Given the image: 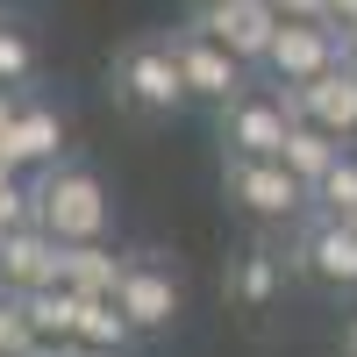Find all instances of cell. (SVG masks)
<instances>
[{"label": "cell", "instance_id": "obj_6", "mask_svg": "<svg viewBox=\"0 0 357 357\" xmlns=\"http://www.w3.org/2000/svg\"><path fill=\"white\" fill-rule=\"evenodd\" d=\"M193 29H207L222 50H236L243 65L264 72V57H272L286 15L272 8V0H207V8H193Z\"/></svg>", "mask_w": 357, "mask_h": 357}, {"label": "cell", "instance_id": "obj_14", "mask_svg": "<svg viewBox=\"0 0 357 357\" xmlns=\"http://www.w3.org/2000/svg\"><path fill=\"white\" fill-rule=\"evenodd\" d=\"M343 158H350V143H343V136H329V129H314V122H293L286 151H279V165H286L293 178H301L307 193H314L321 178H329V172L343 165Z\"/></svg>", "mask_w": 357, "mask_h": 357}, {"label": "cell", "instance_id": "obj_18", "mask_svg": "<svg viewBox=\"0 0 357 357\" xmlns=\"http://www.w3.org/2000/svg\"><path fill=\"white\" fill-rule=\"evenodd\" d=\"M36 79V36H29L22 22H0V86H22Z\"/></svg>", "mask_w": 357, "mask_h": 357}, {"label": "cell", "instance_id": "obj_5", "mask_svg": "<svg viewBox=\"0 0 357 357\" xmlns=\"http://www.w3.org/2000/svg\"><path fill=\"white\" fill-rule=\"evenodd\" d=\"M215 114H222V158H279L286 136H293V114L272 86H243Z\"/></svg>", "mask_w": 357, "mask_h": 357}, {"label": "cell", "instance_id": "obj_26", "mask_svg": "<svg viewBox=\"0 0 357 357\" xmlns=\"http://www.w3.org/2000/svg\"><path fill=\"white\" fill-rule=\"evenodd\" d=\"M343 357H357V314H350V329H343Z\"/></svg>", "mask_w": 357, "mask_h": 357}, {"label": "cell", "instance_id": "obj_11", "mask_svg": "<svg viewBox=\"0 0 357 357\" xmlns=\"http://www.w3.org/2000/svg\"><path fill=\"white\" fill-rule=\"evenodd\" d=\"M272 93L286 100L293 122H314V129H329V136H357V72L336 65V72H321L314 86H272Z\"/></svg>", "mask_w": 357, "mask_h": 357}, {"label": "cell", "instance_id": "obj_20", "mask_svg": "<svg viewBox=\"0 0 357 357\" xmlns=\"http://www.w3.org/2000/svg\"><path fill=\"white\" fill-rule=\"evenodd\" d=\"M314 215H336V222H357V151L314 186Z\"/></svg>", "mask_w": 357, "mask_h": 357}, {"label": "cell", "instance_id": "obj_25", "mask_svg": "<svg viewBox=\"0 0 357 357\" xmlns=\"http://www.w3.org/2000/svg\"><path fill=\"white\" fill-rule=\"evenodd\" d=\"M343 65L357 72V29H350V36H343Z\"/></svg>", "mask_w": 357, "mask_h": 357}, {"label": "cell", "instance_id": "obj_28", "mask_svg": "<svg viewBox=\"0 0 357 357\" xmlns=\"http://www.w3.org/2000/svg\"><path fill=\"white\" fill-rule=\"evenodd\" d=\"M193 8H207V0H193Z\"/></svg>", "mask_w": 357, "mask_h": 357}, {"label": "cell", "instance_id": "obj_21", "mask_svg": "<svg viewBox=\"0 0 357 357\" xmlns=\"http://www.w3.org/2000/svg\"><path fill=\"white\" fill-rule=\"evenodd\" d=\"M43 336H36V321H29V301L22 293H0V357H29Z\"/></svg>", "mask_w": 357, "mask_h": 357}, {"label": "cell", "instance_id": "obj_9", "mask_svg": "<svg viewBox=\"0 0 357 357\" xmlns=\"http://www.w3.org/2000/svg\"><path fill=\"white\" fill-rule=\"evenodd\" d=\"M336 65H343V29L336 22H286L272 57H264V79L272 86H314Z\"/></svg>", "mask_w": 357, "mask_h": 357}, {"label": "cell", "instance_id": "obj_27", "mask_svg": "<svg viewBox=\"0 0 357 357\" xmlns=\"http://www.w3.org/2000/svg\"><path fill=\"white\" fill-rule=\"evenodd\" d=\"M79 357H129V350H79Z\"/></svg>", "mask_w": 357, "mask_h": 357}, {"label": "cell", "instance_id": "obj_12", "mask_svg": "<svg viewBox=\"0 0 357 357\" xmlns=\"http://www.w3.org/2000/svg\"><path fill=\"white\" fill-rule=\"evenodd\" d=\"M57 257H65V243L43 229V222H29V229H8L0 236V293H43L57 286Z\"/></svg>", "mask_w": 357, "mask_h": 357}, {"label": "cell", "instance_id": "obj_1", "mask_svg": "<svg viewBox=\"0 0 357 357\" xmlns=\"http://www.w3.org/2000/svg\"><path fill=\"white\" fill-rule=\"evenodd\" d=\"M107 86H114V107L136 114V122H165V114H178L193 100L172 36H129L114 50V65H107Z\"/></svg>", "mask_w": 357, "mask_h": 357}, {"label": "cell", "instance_id": "obj_23", "mask_svg": "<svg viewBox=\"0 0 357 357\" xmlns=\"http://www.w3.org/2000/svg\"><path fill=\"white\" fill-rule=\"evenodd\" d=\"M329 22H336L343 36H350V29H357V0H329Z\"/></svg>", "mask_w": 357, "mask_h": 357}, {"label": "cell", "instance_id": "obj_8", "mask_svg": "<svg viewBox=\"0 0 357 357\" xmlns=\"http://www.w3.org/2000/svg\"><path fill=\"white\" fill-rule=\"evenodd\" d=\"M286 264L307 272L314 286H329V293H357V222H336V215H314L307 207V229H301Z\"/></svg>", "mask_w": 357, "mask_h": 357}, {"label": "cell", "instance_id": "obj_16", "mask_svg": "<svg viewBox=\"0 0 357 357\" xmlns=\"http://www.w3.org/2000/svg\"><path fill=\"white\" fill-rule=\"evenodd\" d=\"M79 350H129L136 343V321L122 314V301L107 293H79V329H72Z\"/></svg>", "mask_w": 357, "mask_h": 357}, {"label": "cell", "instance_id": "obj_22", "mask_svg": "<svg viewBox=\"0 0 357 357\" xmlns=\"http://www.w3.org/2000/svg\"><path fill=\"white\" fill-rule=\"evenodd\" d=\"M286 22H329V0H272Z\"/></svg>", "mask_w": 357, "mask_h": 357}, {"label": "cell", "instance_id": "obj_15", "mask_svg": "<svg viewBox=\"0 0 357 357\" xmlns=\"http://www.w3.org/2000/svg\"><path fill=\"white\" fill-rule=\"evenodd\" d=\"M122 257L129 250H114V243H65V257H57V286L107 293V301H114V286H122Z\"/></svg>", "mask_w": 357, "mask_h": 357}, {"label": "cell", "instance_id": "obj_10", "mask_svg": "<svg viewBox=\"0 0 357 357\" xmlns=\"http://www.w3.org/2000/svg\"><path fill=\"white\" fill-rule=\"evenodd\" d=\"M0 165H15L29 178H43L50 165H65V114L43 107V100H22L15 122L0 129Z\"/></svg>", "mask_w": 357, "mask_h": 357}, {"label": "cell", "instance_id": "obj_24", "mask_svg": "<svg viewBox=\"0 0 357 357\" xmlns=\"http://www.w3.org/2000/svg\"><path fill=\"white\" fill-rule=\"evenodd\" d=\"M29 357H79V343H36Z\"/></svg>", "mask_w": 357, "mask_h": 357}, {"label": "cell", "instance_id": "obj_13", "mask_svg": "<svg viewBox=\"0 0 357 357\" xmlns=\"http://www.w3.org/2000/svg\"><path fill=\"white\" fill-rule=\"evenodd\" d=\"M286 272H293V264H286L272 243H250L243 257L229 264V301H236V307H250V314H257V307H272L279 293H286Z\"/></svg>", "mask_w": 357, "mask_h": 357}, {"label": "cell", "instance_id": "obj_17", "mask_svg": "<svg viewBox=\"0 0 357 357\" xmlns=\"http://www.w3.org/2000/svg\"><path fill=\"white\" fill-rule=\"evenodd\" d=\"M29 321H36L43 343H72V329H79V293H72V286H43V293H29Z\"/></svg>", "mask_w": 357, "mask_h": 357}, {"label": "cell", "instance_id": "obj_7", "mask_svg": "<svg viewBox=\"0 0 357 357\" xmlns=\"http://www.w3.org/2000/svg\"><path fill=\"white\" fill-rule=\"evenodd\" d=\"M172 50H178V72H186V93L207 100V107H229V100L250 86V65H243L236 50H222L207 29H193V22L172 29Z\"/></svg>", "mask_w": 357, "mask_h": 357}, {"label": "cell", "instance_id": "obj_3", "mask_svg": "<svg viewBox=\"0 0 357 357\" xmlns=\"http://www.w3.org/2000/svg\"><path fill=\"white\" fill-rule=\"evenodd\" d=\"M222 193L236 215H250L257 229H272V222H301L314 193L293 178L279 158H222Z\"/></svg>", "mask_w": 357, "mask_h": 357}, {"label": "cell", "instance_id": "obj_4", "mask_svg": "<svg viewBox=\"0 0 357 357\" xmlns=\"http://www.w3.org/2000/svg\"><path fill=\"white\" fill-rule=\"evenodd\" d=\"M114 301H122V314L136 321V336H165L172 321L186 314V286H178V272H172L158 250H129Z\"/></svg>", "mask_w": 357, "mask_h": 357}, {"label": "cell", "instance_id": "obj_19", "mask_svg": "<svg viewBox=\"0 0 357 357\" xmlns=\"http://www.w3.org/2000/svg\"><path fill=\"white\" fill-rule=\"evenodd\" d=\"M29 222H36V178L15 172V165H0V236L29 229Z\"/></svg>", "mask_w": 357, "mask_h": 357}, {"label": "cell", "instance_id": "obj_2", "mask_svg": "<svg viewBox=\"0 0 357 357\" xmlns=\"http://www.w3.org/2000/svg\"><path fill=\"white\" fill-rule=\"evenodd\" d=\"M36 222L57 236V243H107V222H114V200H107V178L93 165H50L36 178Z\"/></svg>", "mask_w": 357, "mask_h": 357}]
</instances>
